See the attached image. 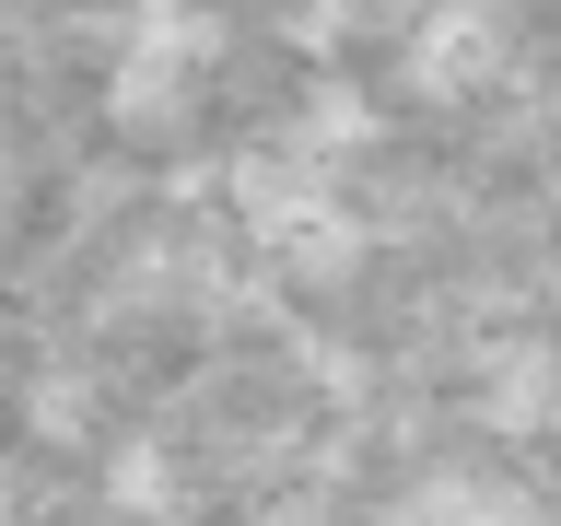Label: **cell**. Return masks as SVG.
Returning <instances> with one entry per match:
<instances>
[{"mask_svg":"<svg viewBox=\"0 0 561 526\" xmlns=\"http://www.w3.org/2000/svg\"><path fill=\"white\" fill-rule=\"evenodd\" d=\"M503 70V12L491 0H433L410 35V94H480Z\"/></svg>","mask_w":561,"mask_h":526,"instance_id":"6da1fadb","label":"cell"},{"mask_svg":"<svg viewBox=\"0 0 561 526\" xmlns=\"http://www.w3.org/2000/svg\"><path fill=\"white\" fill-rule=\"evenodd\" d=\"M386 526H538V503L515 480H491V468H421L386 503Z\"/></svg>","mask_w":561,"mask_h":526,"instance_id":"7a4b0ae2","label":"cell"}]
</instances>
